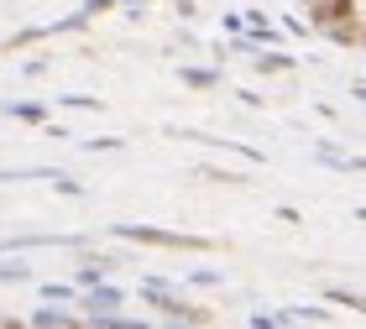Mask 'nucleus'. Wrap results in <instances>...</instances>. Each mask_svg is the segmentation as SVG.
Returning <instances> with one entry per match:
<instances>
[{"instance_id":"obj_2","label":"nucleus","mask_w":366,"mask_h":329,"mask_svg":"<svg viewBox=\"0 0 366 329\" xmlns=\"http://www.w3.org/2000/svg\"><path fill=\"white\" fill-rule=\"evenodd\" d=\"M11 115H21V121H42L47 110H42V105H11Z\"/></svg>"},{"instance_id":"obj_1","label":"nucleus","mask_w":366,"mask_h":329,"mask_svg":"<svg viewBox=\"0 0 366 329\" xmlns=\"http://www.w3.org/2000/svg\"><path fill=\"white\" fill-rule=\"evenodd\" d=\"M115 236H126V241H142V246H178V251H209V241L173 236V230H147V225H115Z\"/></svg>"},{"instance_id":"obj_3","label":"nucleus","mask_w":366,"mask_h":329,"mask_svg":"<svg viewBox=\"0 0 366 329\" xmlns=\"http://www.w3.org/2000/svg\"><path fill=\"white\" fill-rule=\"evenodd\" d=\"M26 277V267H0V283H21Z\"/></svg>"}]
</instances>
